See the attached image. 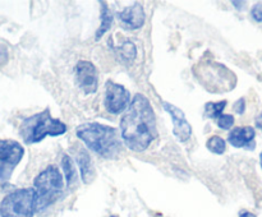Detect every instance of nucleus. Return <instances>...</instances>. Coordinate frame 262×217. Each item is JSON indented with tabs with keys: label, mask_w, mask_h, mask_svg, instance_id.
Returning <instances> with one entry per match:
<instances>
[{
	"label": "nucleus",
	"mask_w": 262,
	"mask_h": 217,
	"mask_svg": "<svg viewBox=\"0 0 262 217\" xmlns=\"http://www.w3.org/2000/svg\"><path fill=\"white\" fill-rule=\"evenodd\" d=\"M61 168H63V173L66 175L67 186L71 188L77 183V171L69 155H63V157H61Z\"/></svg>",
	"instance_id": "nucleus-15"
},
{
	"label": "nucleus",
	"mask_w": 262,
	"mask_h": 217,
	"mask_svg": "<svg viewBox=\"0 0 262 217\" xmlns=\"http://www.w3.org/2000/svg\"><path fill=\"white\" fill-rule=\"evenodd\" d=\"M100 5H101V12H100L101 23H100V27L97 28L96 33H95V40L96 41H99L112 28L113 25V14L110 8L107 7V4L105 2H100Z\"/></svg>",
	"instance_id": "nucleus-14"
},
{
	"label": "nucleus",
	"mask_w": 262,
	"mask_h": 217,
	"mask_svg": "<svg viewBox=\"0 0 262 217\" xmlns=\"http://www.w3.org/2000/svg\"><path fill=\"white\" fill-rule=\"evenodd\" d=\"M251 15H252V18L256 20V22H258V23L262 22V4L261 3H258V4H256L255 7L252 8V10H251Z\"/></svg>",
	"instance_id": "nucleus-20"
},
{
	"label": "nucleus",
	"mask_w": 262,
	"mask_h": 217,
	"mask_svg": "<svg viewBox=\"0 0 262 217\" xmlns=\"http://www.w3.org/2000/svg\"><path fill=\"white\" fill-rule=\"evenodd\" d=\"M163 107L166 112H169L173 122V133L179 142H187L192 135V127L186 119V115L179 107L170 102H163Z\"/></svg>",
	"instance_id": "nucleus-10"
},
{
	"label": "nucleus",
	"mask_w": 262,
	"mask_h": 217,
	"mask_svg": "<svg viewBox=\"0 0 262 217\" xmlns=\"http://www.w3.org/2000/svg\"><path fill=\"white\" fill-rule=\"evenodd\" d=\"M227 104V100H222V101L216 102H207L205 105V116L209 117V119L216 120L223 114Z\"/></svg>",
	"instance_id": "nucleus-16"
},
{
	"label": "nucleus",
	"mask_w": 262,
	"mask_h": 217,
	"mask_svg": "<svg viewBox=\"0 0 262 217\" xmlns=\"http://www.w3.org/2000/svg\"><path fill=\"white\" fill-rule=\"evenodd\" d=\"M109 217H119V216H118V214H110Z\"/></svg>",
	"instance_id": "nucleus-26"
},
{
	"label": "nucleus",
	"mask_w": 262,
	"mask_h": 217,
	"mask_svg": "<svg viewBox=\"0 0 262 217\" xmlns=\"http://www.w3.org/2000/svg\"><path fill=\"white\" fill-rule=\"evenodd\" d=\"M25 156V148L13 139H0V181L10 179L13 171Z\"/></svg>",
	"instance_id": "nucleus-7"
},
{
	"label": "nucleus",
	"mask_w": 262,
	"mask_h": 217,
	"mask_svg": "<svg viewBox=\"0 0 262 217\" xmlns=\"http://www.w3.org/2000/svg\"><path fill=\"white\" fill-rule=\"evenodd\" d=\"M256 124H257V127L262 130V114L257 117V120H256Z\"/></svg>",
	"instance_id": "nucleus-24"
},
{
	"label": "nucleus",
	"mask_w": 262,
	"mask_h": 217,
	"mask_svg": "<svg viewBox=\"0 0 262 217\" xmlns=\"http://www.w3.org/2000/svg\"><path fill=\"white\" fill-rule=\"evenodd\" d=\"M64 179L55 165L43 168L33 180L36 193V211H45L53 206L64 190Z\"/></svg>",
	"instance_id": "nucleus-5"
},
{
	"label": "nucleus",
	"mask_w": 262,
	"mask_h": 217,
	"mask_svg": "<svg viewBox=\"0 0 262 217\" xmlns=\"http://www.w3.org/2000/svg\"><path fill=\"white\" fill-rule=\"evenodd\" d=\"M76 134L87 148L101 157L115 158L122 151V140L118 129L100 123H86L76 129Z\"/></svg>",
	"instance_id": "nucleus-2"
},
{
	"label": "nucleus",
	"mask_w": 262,
	"mask_h": 217,
	"mask_svg": "<svg viewBox=\"0 0 262 217\" xmlns=\"http://www.w3.org/2000/svg\"><path fill=\"white\" fill-rule=\"evenodd\" d=\"M36 193L33 188H22L7 194L0 203V217H33Z\"/></svg>",
	"instance_id": "nucleus-6"
},
{
	"label": "nucleus",
	"mask_w": 262,
	"mask_h": 217,
	"mask_svg": "<svg viewBox=\"0 0 262 217\" xmlns=\"http://www.w3.org/2000/svg\"><path fill=\"white\" fill-rule=\"evenodd\" d=\"M245 110H246V100L242 97V99H239L234 104V111L237 112L238 115H242L243 112H245Z\"/></svg>",
	"instance_id": "nucleus-21"
},
{
	"label": "nucleus",
	"mask_w": 262,
	"mask_h": 217,
	"mask_svg": "<svg viewBox=\"0 0 262 217\" xmlns=\"http://www.w3.org/2000/svg\"><path fill=\"white\" fill-rule=\"evenodd\" d=\"M130 104V92L123 84L114 81H106L105 83L104 105L107 112L112 115H119L128 109Z\"/></svg>",
	"instance_id": "nucleus-8"
},
{
	"label": "nucleus",
	"mask_w": 262,
	"mask_h": 217,
	"mask_svg": "<svg viewBox=\"0 0 262 217\" xmlns=\"http://www.w3.org/2000/svg\"><path fill=\"white\" fill-rule=\"evenodd\" d=\"M216 124L220 129L229 130L234 125V116L230 114H222L216 119Z\"/></svg>",
	"instance_id": "nucleus-19"
},
{
	"label": "nucleus",
	"mask_w": 262,
	"mask_h": 217,
	"mask_svg": "<svg viewBox=\"0 0 262 217\" xmlns=\"http://www.w3.org/2000/svg\"><path fill=\"white\" fill-rule=\"evenodd\" d=\"M232 4L233 5H235V8H237V9H243V5H246V2H232Z\"/></svg>",
	"instance_id": "nucleus-22"
},
{
	"label": "nucleus",
	"mask_w": 262,
	"mask_h": 217,
	"mask_svg": "<svg viewBox=\"0 0 262 217\" xmlns=\"http://www.w3.org/2000/svg\"><path fill=\"white\" fill-rule=\"evenodd\" d=\"M256 130L252 127H238L234 128L228 135V142L235 148H255Z\"/></svg>",
	"instance_id": "nucleus-12"
},
{
	"label": "nucleus",
	"mask_w": 262,
	"mask_h": 217,
	"mask_svg": "<svg viewBox=\"0 0 262 217\" xmlns=\"http://www.w3.org/2000/svg\"><path fill=\"white\" fill-rule=\"evenodd\" d=\"M206 148L215 155H223L227 150V142L219 135H212L207 139Z\"/></svg>",
	"instance_id": "nucleus-18"
},
{
	"label": "nucleus",
	"mask_w": 262,
	"mask_h": 217,
	"mask_svg": "<svg viewBox=\"0 0 262 217\" xmlns=\"http://www.w3.org/2000/svg\"><path fill=\"white\" fill-rule=\"evenodd\" d=\"M260 165H261V167H262V152L260 153Z\"/></svg>",
	"instance_id": "nucleus-25"
},
{
	"label": "nucleus",
	"mask_w": 262,
	"mask_h": 217,
	"mask_svg": "<svg viewBox=\"0 0 262 217\" xmlns=\"http://www.w3.org/2000/svg\"><path fill=\"white\" fill-rule=\"evenodd\" d=\"M117 17L123 27L127 28V30H140L145 25L146 13L142 4L133 3L132 5L124 8L122 12L118 13Z\"/></svg>",
	"instance_id": "nucleus-11"
},
{
	"label": "nucleus",
	"mask_w": 262,
	"mask_h": 217,
	"mask_svg": "<svg viewBox=\"0 0 262 217\" xmlns=\"http://www.w3.org/2000/svg\"><path fill=\"white\" fill-rule=\"evenodd\" d=\"M67 132V125L61 120L51 116L50 109L26 117L19 127V134L26 144H35L46 137H59Z\"/></svg>",
	"instance_id": "nucleus-3"
},
{
	"label": "nucleus",
	"mask_w": 262,
	"mask_h": 217,
	"mask_svg": "<svg viewBox=\"0 0 262 217\" xmlns=\"http://www.w3.org/2000/svg\"><path fill=\"white\" fill-rule=\"evenodd\" d=\"M239 217H257V216H256L255 213H252V212L245 211V212H242V213L239 214Z\"/></svg>",
	"instance_id": "nucleus-23"
},
{
	"label": "nucleus",
	"mask_w": 262,
	"mask_h": 217,
	"mask_svg": "<svg viewBox=\"0 0 262 217\" xmlns=\"http://www.w3.org/2000/svg\"><path fill=\"white\" fill-rule=\"evenodd\" d=\"M117 51L120 58H122V60L127 61V63L133 61L137 56V49H136L135 43L130 42V41H124L122 45L118 46Z\"/></svg>",
	"instance_id": "nucleus-17"
},
{
	"label": "nucleus",
	"mask_w": 262,
	"mask_h": 217,
	"mask_svg": "<svg viewBox=\"0 0 262 217\" xmlns=\"http://www.w3.org/2000/svg\"><path fill=\"white\" fill-rule=\"evenodd\" d=\"M197 81L210 92L222 93L234 88L237 78L223 64L214 60H201L192 69Z\"/></svg>",
	"instance_id": "nucleus-4"
},
{
	"label": "nucleus",
	"mask_w": 262,
	"mask_h": 217,
	"mask_svg": "<svg viewBox=\"0 0 262 217\" xmlns=\"http://www.w3.org/2000/svg\"><path fill=\"white\" fill-rule=\"evenodd\" d=\"M156 137V115L152 105L145 94L137 93L120 120V138L130 151L143 152Z\"/></svg>",
	"instance_id": "nucleus-1"
},
{
	"label": "nucleus",
	"mask_w": 262,
	"mask_h": 217,
	"mask_svg": "<svg viewBox=\"0 0 262 217\" xmlns=\"http://www.w3.org/2000/svg\"><path fill=\"white\" fill-rule=\"evenodd\" d=\"M76 81L79 88L86 94H92L99 88V78H97V69L91 61L79 60L74 68Z\"/></svg>",
	"instance_id": "nucleus-9"
},
{
	"label": "nucleus",
	"mask_w": 262,
	"mask_h": 217,
	"mask_svg": "<svg viewBox=\"0 0 262 217\" xmlns=\"http://www.w3.org/2000/svg\"><path fill=\"white\" fill-rule=\"evenodd\" d=\"M76 160L79 166V174H81L82 181L84 184L91 183L95 178V167L87 150L78 148V151L76 153Z\"/></svg>",
	"instance_id": "nucleus-13"
}]
</instances>
